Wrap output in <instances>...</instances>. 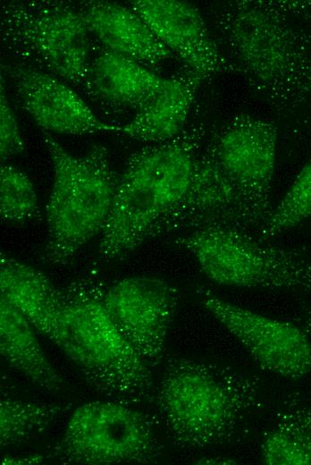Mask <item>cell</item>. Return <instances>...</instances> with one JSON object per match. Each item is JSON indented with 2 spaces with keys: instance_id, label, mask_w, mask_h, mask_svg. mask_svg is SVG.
Segmentation results:
<instances>
[{
  "instance_id": "cell-1",
  "label": "cell",
  "mask_w": 311,
  "mask_h": 465,
  "mask_svg": "<svg viewBox=\"0 0 311 465\" xmlns=\"http://www.w3.org/2000/svg\"><path fill=\"white\" fill-rule=\"evenodd\" d=\"M310 2L232 0L212 11L219 46L253 95L277 112L309 96Z\"/></svg>"
},
{
  "instance_id": "cell-2",
  "label": "cell",
  "mask_w": 311,
  "mask_h": 465,
  "mask_svg": "<svg viewBox=\"0 0 311 465\" xmlns=\"http://www.w3.org/2000/svg\"><path fill=\"white\" fill-rule=\"evenodd\" d=\"M208 133L206 123H189L175 138L130 156L100 233L98 260L121 261L147 241L170 235Z\"/></svg>"
},
{
  "instance_id": "cell-3",
  "label": "cell",
  "mask_w": 311,
  "mask_h": 465,
  "mask_svg": "<svg viewBox=\"0 0 311 465\" xmlns=\"http://www.w3.org/2000/svg\"><path fill=\"white\" fill-rule=\"evenodd\" d=\"M106 285L95 268L61 289V315L55 342L89 385L111 400L154 402L150 368L121 334L105 304Z\"/></svg>"
},
{
  "instance_id": "cell-4",
  "label": "cell",
  "mask_w": 311,
  "mask_h": 465,
  "mask_svg": "<svg viewBox=\"0 0 311 465\" xmlns=\"http://www.w3.org/2000/svg\"><path fill=\"white\" fill-rule=\"evenodd\" d=\"M260 381L232 367L185 357L166 361L154 402L172 442L203 449L229 441L260 404Z\"/></svg>"
},
{
  "instance_id": "cell-5",
  "label": "cell",
  "mask_w": 311,
  "mask_h": 465,
  "mask_svg": "<svg viewBox=\"0 0 311 465\" xmlns=\"http://www.w3.org/2000/svg\"><path fill=\"white\" fill-rule=\"evenodd\" d=\"M44 141L54 179L46 207L48 241L42 258L53 266H65L102 232L118 178L110 165L108 151L102 145L74 156L46 131Z\"/></svg>"
},
{
  "instance_id": "cell-6",
  "label": "cell",
  "mask_w": 311,
  "mask_h": 465,
  "mask_svg": "<svg viewBox=\"0 0 311 465\" xmlns=\"http://www.w3.org/2000/svg\"><path fill=\"white\" fill-rule=\"evenodd\" d=\"M216 284L311 292V261L301 250L282 247L227 225H207L173 235Z\"/></svg>"
},
{
  "instance_id": "cell-7",
  "label": "cell",
  "mask_w": 311,
  "mask_h": 465,
  "mask_svg": "<svg viewBox=\"0 0 311 465\" xmlns=\"http://www.w3.org/2000/svg\"><path fill=\"white\" fill-rule=\"evenodd\" d=\"M90 32L78 6L61 0H13L1 6L4 46L24 64L83 88Z\"/></svg>"
},
{
  "instance_id": "cell-8",
  "label": "cell",
  "mask_w": 311,
  "mask_h": 465,
  "mask_svg": "<svg viewBox=\"0 0 311 465\" xmlns=\"http://www.w3.org/2000/svg\"><path fill=\"white\" fill-rule=\"evenodd\" d=\"M163 445L150 418L131 404L94 401L70 416L52 454L68 464H147Z\"/></svg>"
},
{
  "instance_id": "cell-9",
  "label": "cell",
  "mask_w": 311,
  "mask_h": 465,
  "mask_svg": "<svg viewBox=\"0 0 311 465\" xmlns=\"http://www.w3.org/2000/svg\"><path fill=\"white\" fill-rule=\"evenodd\" d=\"M277 143L275 123L245 112L210 131L206 140V147L232 190L244 230H259L273 210Z\"/></svg>"
},
{
  "instance_id": "cell-10",
  "label": "cell",
  "mask_w": 311,
  "mask_h": 465,
  "mask_svg": "<svg viewBox=\"0 0 311 465\" xmlns=\"http://www.w3.org/2000/svg\"><path fill=\"white\" fill-rule=\"evenodd\" d=\"M198 292L203 307L263 369L289 379L311 373V339L299 326L228 302L204 287Z\"/></svg>"
},
{
  "instance_id": "cell-11",
  "label": "cell",
  "mask_w": 311,
  "mask_h": 465,
  "mask_svg": "<svg viewBox=\"0 0 311 465\" xmlns=\"http://www.w3.org/2000/svg\"><path fill=\"white\" fill-rule=\"evenodd\" d=\"M180 294L154 276H129L106 286L104 304L112 321L140 358L157 367L164 358Z\"/></svg>"
},
{
  "instance_id": "cell-12",
  "label": "cell",
  "mask_w": 311,
  "mask_h": 465,
  "mask_svg": "<svg viewBox=\"0 0 311 465\" xmlns=\"http://www.w3.org/2000/svg\"><path fill=\"white\" fill-rule=\"evenodd\" d=\"M21 107L45 131L82 135L116 132L117 125L101 121L59 78L24 63L1 65Z\"/></svg>"
},
{
  "instance_id": "cell-13",
  "label": "cell",
  "mask_w": 311,
  "mask_h": 465,
  "mask_svg": "<svg viewBox=\"0 0 311 465\" xmlns=\"http://www.w3.org/2000/svg\"><path fill=\"white\" fill-rule=\"evenodd\" d=\"M184 66L205 80L234 69L210 32L199 10L182 0L127 2Z\"/></svg>"
},
{
  "instance_id": "cell-14",
  "label": "cell",
  "mask_w": 311,
  "mask_h": 465,
  "mask_svg": "<svg viewBox=\"0 0 311 465\" xmlns=\"http://www.w3.org/2000/svg\"><path fill=\"white\" fill-rule=\"evenodd\" d=\"M77 6L90 34L103 48L149 69L173 57L146 21L129 5L88 0Z\"/></svg>"
},
{
  "instance_id": "cell-15",
  "label": "cell",
  "mask_w": 311,
  "mask_h": 465,
  "mask_svg": "<svg viewBox=\"0 0 311 465\" xmlns=\"http://www.w3.org/2000/svg\"><path fill=\"white\" fill-rule=\"evenodd\" d=\"M167 81L141 63L102 48L93 54L82 89L111 107L138 112Z\"/></svg>"
},
{
  "instance_id": "cell-16",
  "label": "cell",
  "mask_w": 311,
  "mask_h": 465,
  "mask_svg": "<svg viewBox=\"0 0 311 465\" xmlns=\"http://www.w3.org/2000/svg\"><path fill=\"white\" fill-rule=\"evenodd\" d=\"M0 297L15 308L41 334L56 341L61 289L37 268L6 253L0 255Z\"/></svg>"
},
{
  "instance_id": "cell-17",
  "label": "cell",
  "mask_w": 311,
  "mask_h": 465,
  "mask_svg": "<svg viewBox=\"0 0 311 465\" xmlns=\"http://www.w3.org/2000/svg\"><path fill=\"white\" fill-rule=\"evenodd\" d=\"M205 80L185 67L168 78L166 85L134 118L117 131L129 138L159 143L179 135L189 124L188 120L197 93Z\"/></svg>"
},
{
  "instance_id": "cell-18",
  "label": "cell",
  "mask_w": 311,
  "mask_h": 465,
  "mask_svg": "<svg viewBox=\"0 0 311 465\" xmlns=\"http://www.w3.org/2000/svg\"><path fill=\"white\" fill-rule=\"evenodd\" d=\"M32 325L0 297V351L5 361L37 386L58 392L64 382L42 349Z\"/></svg>"
},
{
  "instance_id": "cell-19",
  "label": "cell",
  "mask_w": 311,
  "mask_h": 465,
  "mask_svg": "<svg viewBox=\"0 0 311 465\" xmlns=\"http://www.w3.org/2000/svg\"><path fill=\"white\" fill-rule=\"evenodd\" d=\"M260 459L267 465H311V401L286 396L262 438Z\"/></svg>"
},
{
  "instance_id": "cell-20",
  "label": "cell",
  "mask_w": 311,
  "mask_h": 465,
  "mask_svg": "<svg viewBox=\"0 0 311 465\" xmlns=\"http://www.w3.org/2000/svg\"><path fill=\"white\" fill-rule=\"evenodd\" d=\"M69 404L2 398L0 402L1 447L21 444L46 429L69 409Z\"/></svg>"
},
{
  "instance_id": "cell-21",
  "label": "cell",
  "mask_w": 311,
  "mask_h": 465,
  "mask_svg": "<svg viewBox=\"0 0 311 465\" xmlns=\"http://www.w3.org/2000/svg\"><path fill=\"white\" fill-rule=\"evenodd\" d=\"M307 219H311V158L259 228L257 236L269 241Z\"/></svg>"
},
{
  "instance_id": "cell-22",
  "label": "cell",
  "mask_w": 311,
  "mask_h": 465,
  "mask_svg": "<svg viewBox=\"0 0 311 465\" xmlns=\"http://www.w3.org/2000/svg\"><path fill=\"white\" fill-rule=\"evenodd\" d=\"M0 214L4 222L23 224L39 216L38 196L29 176L19 169L1 164Z\"/></svg>"
},
{
  "instance_id": "cell-23",
  "label": "cell",
  "mask_w": 311,
  "mask_h": 465,
  "mask_svg": "<svg viewBox=\"0 0 311 465\" xmlns=\"http://www.w3.org/2000/svg\"><path fill=\"white\" fill-rule=\"evenodd\" d=\"M25 142L16 115L10 105L4 80L0 83V158L1 164L7 159L23 154Z\"/></svg>"
},
{
  "instance_id": "cell-24",
  "label": "cell",
  "mask_w": 311,
  "mask_h": 465,
  "mask_svg": "<svg viewBox=\"0 0 311 465\" xmlns=\"http://www.w3.org/2000/svg\"><path fill=\"white\" fill-rule=\"evenodd\" d=\"M44 461L39 454H28L21 456H6L2 460L3 464H38Z\"/></svg>"
},
{
  "instance_id": "cell-25",
  "label": "cell",
  "mask_w": 311,
  "mask_h": 465,
  "mask_svg": "<svg viewBox=\"0 0 311 465\" xmlns=\"http://www.w3.org/2000/svg\"><path fill=\"white\" fill-rule=\"evenodd\" d=\"M298 326L308 334L311 339V309L303 308L296 318Z\"/></svg>"
},
{
  "instance_id": "cell-26",
  "label": "cell",
  "mask_w": 311,
  "mask_h": 465,
  "mask_svg": "<svg viewBox=\"0 0 311 465\" xmlns=\"http://www.w3.org/2000/svg\"><path fill=\"white\" fill-rule=\"evenodd\" d=\"M197 464H237V461L233 459L224 457H203L196 461Z\"/></svg>"
},
{
  "instance_id": "cell-27",
  "label": "cell",
  "mask_w": 311,
  "mask_h": 465,
  "mask_svg": "<svg viewBox=\"0 0 311 465\" xmlns=\"http://www.w3.org/2000/svg\"><path fill=\"white\" fill-rule=\"evenodd\" d=\"M307 90L309 96H311V64L308 69L307 75Z\"/></svg>"
}]
</instances>
